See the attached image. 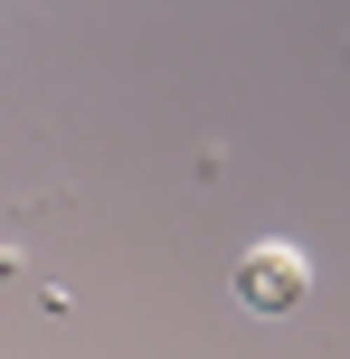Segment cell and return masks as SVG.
<instances>
[{
	"label": "cell",
	"instance_id": "1",
	"mask_svg": "<svg viewBox=\"0 0 350 359\" xmlns=\"http://www.w3.org/2000/svg\"><path fill=\"white\" fill-rule=\"evenodd\" d=\"M237 293H246L256 312H294L303 293H313V255L284 246V236H265V246H246V255H237Z\"/></svg>",
	"mask_w": 350,
	"mask_h": 359
}]
</instances>
